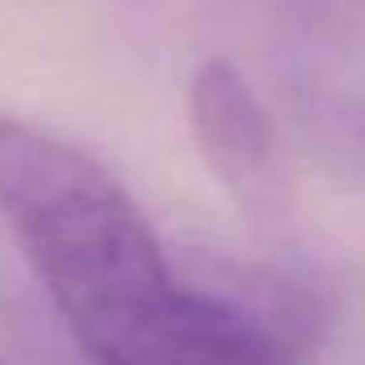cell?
I'll use <instances>...</instances> for the list:
<instances>
[{"mask_svg":"<svg viewBox=\"0 0 365 365\" xmlns=\"http://www.w3.org/2000/svg\"><path fill=\"white\" fill-rule=\"evenodd\" d=\"M0 221L93 365H297V306L175 268L123 179L86 145L0 115Z\"/></svg>","mask_w":365,"mask_h":365,"instance_id":"obj_1","label":"cell"},{"mask_svg":"<svg viewBox=\"0 0 365 365\" xmlns=\"http://www.w3.org/2000/svg\"><path fill=\"white\" fill-rule=\"evenodd\" d=\"M187 115L208 170L234 191H255L276 158L272 119L251 81L230 60H208L191 77Z\"/></svg>","mask_w":365,"mask_h":365,"instance_id":"obj_2","label":"cell"}]
</instances>
